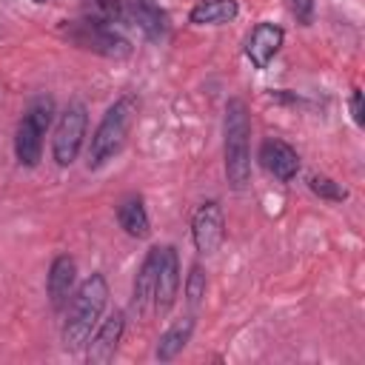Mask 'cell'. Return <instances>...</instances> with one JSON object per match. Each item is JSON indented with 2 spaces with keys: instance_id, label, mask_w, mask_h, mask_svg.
<instances>
[{
  "instance_id": "1",
  "label": "cell",
  "mask_w": 365,
  "mask_h": 365,
  "mask_svg": "<svg viewBox=\"0 0 365 365\" xmlns=\"http://www.w3.org/2000/svg\"><path fill=\"white\" fill-rule=\"evenodd\" d=\"M106 302H108V282L103 274L86 277L74 288V294L66 305V322H63V348L66 351L86 348L88 336L94 334V328L106 311Z\"/></svg>"
},
{
  "instance_id": "2",
  "label": "cell",
  "mask_w": 365,
  "mask_h": 365,
  "mask_svg": "<svg viewBox=\"0 0 365 365\" xmlns=\"http://www.w3.org/2000/svg\"><path fill=\"white\" fill-rule=\"evenodd\" d=\"M222 163L225 177L234 191H242L251 182V117L242 100L225 103V120H222Z\"/></svg>"
},
{
  "instance_id": "3",
  "label": "cell",
  "mask_w": 365,
  "mask_h": 365,
  "mask_svg": "<svg viewBox=\"0 0 365 365\" xmlns=\"http://www.w3.org/2000/svg\"><path fill=\"white\" fill-rule=\"evenodd\" d=\"M134 117H137V97L134 94H123L106 108L100 125L91 134V143H88V168H103L108 160H114L120 154Z\"/></svg>"
},
{
  "instance_id": "4",
  "label": "cell",
  "mask_w": 365,
  "mask_h": 365,
  "mask_svg": "<svg viewBox=\"0 0 365 365\" xmlns=\"http://www.w3.org/2000/svg\"><path fill=\"white\" fill-rule=\"evenodd\" d=\"M51 120H54V100L51 97H37L29 103V108L23 111L17 131H14V157L20 165L34 168L40 163L43 134L48 131Z\"/></svg>"
},
{
  "instance_id": "5",
  "label": "cell",
  "mask_w": 365,
  "mask_h": 365,
  "mask_svg": "<svg viewBox=\"0 0 365 365\" xmlns=\"http://www.w3.org/2000/svg\"><path fill=\"white\" fill-rule=\"evenodd\" d=\"M60 31H63V37H66L68 43H74V46H80V48H86V51H94V54H100V57L123 60V57L131 54V43H128L114 26H108V23H97V20L83 17V20L66 23Z\"/></svg>"
},
{
  "instance_id": "6",
  "label": "cell",
  "mask_w": 365,
  "mask_h": 365,
  "mask_svg": "<svg viewBox=\"0 0 365 365\" xmlns=\"http://www.w3.org/2000/svg\"><path fill=\"white\" fill-rule=\"evenodd\" d=\"M86 125H88V111L86 103L74 100L66 106V111L60 114V123L54 128V140H51V157L60 168L71 165L83 148V137H86Z\"/></svg>"
},
{
  "instance_id": "7",
  "label": "cell",
  "mask_w": 365,
  "mask_h": 365,
  "mask_svg": "<svg viewBox=\"0 0 365 365\" xmlns=\"http://www.w3.org/2000/svg\"><path fill=\"white\" fill-rule=\"evenodd\" d=\"M225 237V220H222V208L217 200H208L197 208L194 220H191V240L200 257H211Z\"/></svg>"
},
{
  "instance_id": "8",
  "label": "cell",
  "mask_w": 365,
  "mask_h": 365,
  "mask_svg": "<svg viewBox=\"0 0 365 365\" xmlns=\"http://www.w3.org/2000/svg\"><path fill=\"white\" fill-rule=\"evenodd\" d=\"M180 291V257L174 245H160V265H157V279H154V314H168L171 305L177 302Z\"/></svg>"
},
{
  "instance_id": "9",
  "label": "cell",
  "mask_w": 365,
  "mask_h": 365,
  "mask_svg": "<svg viewBox=\"0 0 365 365\" xmlns=\"http://www.w3.org/2000/svg\"><path fill=\"white\" fill-rule=\"evenodd\" d=\"M123 331H125V314L123 311H114L108 319L97 322L94 334L86 342V359H88V365H106V362H111L114 354H117V345L123 339Z\"/></svg>"
},
{
  "instance_id": "10",
  "label": "cell",
  "mask_w": 365,
  "mask_h": 365,
  "mask_svg": "<svg viewBox=\"0 0 365 365\" xmlns=\"http://www.w3.org/2000/svg\"><path fill=\"white\" fill-rule=\"evenodd\" d=\"M285 40V31L277 23H257L245 40V54L254 68H268V63L277 57L279 46Z\"/></svg>"
},
{
  "instance_id": "11",
  "label": "cell",
  "mask_w": 365,
  "mask_h": 365,
  "mask_svg": "<svg viewBox=\"0 0 365 365\" xmlns=\"http://www.w3.org/2000/svg\"><path fill=\"white\" fill-rule=\"evenodd\" d=\"M259 163H262V168H265L268 174H274L279 182L294 180L297 171H299V154H297L285 140H277V137H271V140H265V143L259 145Z\"/></svg>"
},
{
  "instance_id": "12",
  "label": "cell",
  "mask_w": 365,
  "mask_h": 365,
  "mask_svg": "<svg viewBox=\"0 0 365 365\" xmlns=\"http://www.w3.org/2000/svg\"><path fill=\"white\" fill-rule=\"evenodd\" d=\"M74 282H77V262L68 254L54 257V262L48 268V277H46V291H48V299H51L54 311H63L68 305V299L74 294Z\"/></svg>"
},
{
  "instance_id": "13",
  "label": "cell",
  "mask_w": 365,
  "mask_h": 365,
  "mask_svg": "<svg viewBox=\"0 0 365 365\" xmlns=\"http://www.w3.org/2000/svg\"><path fill=\"white\" fill-rule=\"evenodd\" d=\"M125 3V17L148 37V40H163L168 31V17L157 6V0H123Z\"/></svg>"
},
{
  "instance_id": "14",
  "label": "cell",
  "mask_w": 365,
  "mask_h": 365,
  "mask_svg": "<svg viewBox=\"0 0 365 365\" xmlns=\"http://www.w3.org/2000/svg\"><path fill=\"white\" fill-rule=\"evenodd\" d=\"M117 222L128 237L145 240L151 234V220H148V211H145V200L140 194H125L117 202Z\"/></svg>"
},
{
  "instance_id": "15",
  "label": "cell",
  "mask_w": 365,
  "mask_h": 365,
  "mask_svg": "<svg viewBox=\"0 0 365 365\" xmlns=\"http://www.w3.org/2000/svg\"><path fill=\"white\" fill-rule=\"evenodd\" d=\"M157 265H160V245L148 248L137 277H134V291H131V305L137 314H143L148 305H151V297H154V279H157Z\"/></svg>"
},
{
  "instance_id": "16",
  "label": "cell",
  "mask_w": 365,
  "mask_h": 365,
  "mask_svg": "<svg viewBox=\"0 0 365 365\" xmlns=\"http://www.w3.org/2000/svg\"><path fill=\"white\" fill-rule=\"evenodd\" d=\"M237 14H240L237 0H200L188 11V20L194 26H222V23H231Z\"/></svg>"
},
{
  "instance_id": "17",
  "label": "cell",
  "mask_w": 365,
  "mask_h": 365,
  "mask_svg": "<svg viewBox=\"0 0 365 365\" xmlns=\"http://www.w3.org/2000/svg\"><path fill=\"white\" fill-rule=\"evenodd\" d=\"M191 334H194V317H182V319H177L171 328H165L163 334H160V339H157V359L160 362H168V359H174L188 342H191Z\"/></svg>"
},
{
  "instance_id": "18",
  "label": "cell",
  "mask_w": 365,
  "mask_h": 365,
  "mask_svg": "<svg viewBox=\"0 0 365 365\" xmlns=\"http://www.w3.org/2000/svg\"><path fill=\"white\" fill-rule=\"evenodd\" d=\"M86 17L114 26V23L125 20V3L123 0H88L86 3Z\"/></svg>"
},
{
  "instance_id": "19",
  "label": "cell",
  "mask_w": 365,
  "mask_h": 365,
  "mask_svg": "<svg viewBox=\"0 0 365 365\" xmlns=\"http://www.w3.org/2000/svg\"><path fill=\"white\" fill-rule=\"evenodd\" d=\"M308 188H311L319 200H328V202H342V200L348 197V191H345L336 180H331V177H325V174H311V177H308Z\"/></svg>"
},
{
  "instance_id": "20",
  "label": "cell",
  "mask_w": 365,
  "mask_h": 365,
  "mask_svg": "<svg viewBox=\"0 0 365 365\" xmlns=\"http://www.w3.org/2000/svg\"><path fill=\"white\" fill-rule=\"evenodd\" d=\"M205 285H208V279H205L202 265H191V271H188V277H185V297H188V305H200V302H202Z\"/></svg>"
},
{
  "instance_id": "21",
  "label": "cell",
  "mask_w": 365,
  "mask_h": 365,
  "mask_svg": "<svg viewBox=\"0 0 365 365\" xmlns=\"http://www.w3.org/2000/svg\"><path fill=\"white\" fill-rule=\"evenodd\" d=\"M288 9L297 17V23H302V26L314 23V0H288Z\"/></svg>"
},
{
  "instance_id": "22",
  "label": "cell",
  "mask_w": 365,
  "mask_h": 365,
  "mask_svg": "<svg viewBox=\"0 0 365 365\" xmlns=\"http://www.w3.org/2000/svg\"><path fill=\"white\" fill-rule=\"evenodd\" d=\"M351 117H354L356 128H362V125H365V111H362V91H359V88H354V91H351Z\"/></svg>"
},
{
  "instance_id": "23",
  "label": "cell",
  "mask_w": 365,
  "mask_h": 365,
  "mask_svg": "<svg viewBox=\"0 0 365 365\" xmlns=\"http://www.w3.org/2000/svg\"><path fill=\"white\" fill-rule=\"evenodd\" d=\"M31 3H40V6H43V3H48V0H31Z\"/></svg>"
}]
</instances>
